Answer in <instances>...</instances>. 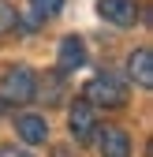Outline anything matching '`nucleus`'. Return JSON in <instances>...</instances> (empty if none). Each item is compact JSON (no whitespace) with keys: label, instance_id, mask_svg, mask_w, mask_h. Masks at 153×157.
Here are the masks:
<instances>
[{"label":"nucleus","instance_id":"0eeeda50","mask_svg":"<svg viewBox=\"0 0 153 157\" xmlns=\"http://www.w3.org/2000/svg\"><path fill=\"white\" fill-rule=\"evenodd\" d=\"M127 75L135 78V82L142 86V90H149L153 86V52L142 45V49H135L127 56Z\"/></svg>","mask_w":153,"mask_h":157},{"label":"nucleus","instance_id":"6e6552de","mask_svg":"<svg viewBox=\"0 0 153 157\" xmlns=\"http://www.w3.org/2000/svg\"><path fill=\"white\" fill-rule=\"evenodd\" d=\"M101 157H131V139L123 127H101Z\"/></svg>","mask_w":153,"mask_h":157},{"label":"nucleus","instance_id":"39448f33","mask_svg":"<svg viewBox=\"0 0 153 157\" xmlns=\"http://www.w3.org/2000/svg\"><path fill=\"white\" fill-rule=\"evenodd\" d=\"M97 15L112 26H131L138 19V8L135 0H97Z\"/></svg>","mask_w":153,"mask_h":157},{"label":"nucleus","instance_id":"423d86ee","mask_svg":"<svg viewBox=\"0 0 153 157\" xmlns=\"http://www.w3.org/2000/svg\"><path fill=\"white\" fill-rule=\"evenodd\" d=\"M15 135L26 146H41L49 139V124H45V116H37V112H23V116H15Z\"/></svg>","mask_w":153,"mask_h":157},{"label":"nucleus","instance_id":"9b49d317","mask_svg":"<svg viewBox=\"0 0 153 157\" xmlns=\"http://www.w3.org/2000/svg\"><path fill=\"white\" fill-rule=\"evenodd\" d=\"M0 157H34L26 150H15V146H0Z\"/></svg>","mask_w":153,"mask_h":157},{"label":"nucleus","instance_id":"f03ea898","mask_svg":"<svg viewBox=\"0 0 153 157\" xmlns=\"http://www.w3.org/2000/svg\"><path fill=\"white\" fill-rule=\"evenodd\" d=\"M82 97H86L93 109H97V105H105V109H120V105L127 101V86L120 82L116 75L105 71V75H93L90 82H86V94H82Z\"/></svg>","mask_w":153,"mask_h":157},{"label":"nucleus","instance_id":"7ed1b4c3","mask_svg":"<svg viewBox=\"0 0 153 157\" xmlns=\"http://www.w3.org/2000/svg\"><path fill=\"white\" fill-rule=\"evenodd\" d=\"M67 127H71V139L86 146L93 139V131H97V116H93V105L86 97H75V105L67 109Z\"/></svg>","mask_w":153,"mask_h":157},{"label":"nucleus","instance_id":"f257e3e1","mask_svg":"<svg viewBox=\"0 0 153 157\" xmlns=\"http://www.w3.org/2000/svg\"><path fill=\"white\" fill-rule=\"evenodd\" d=\"M37 97V75L26 64H11L0 75V101L4 105H26Z\"/></svg>","mask_w":153,"mask_h":157},{"label":"nucleus","instance_id":"f8f14e48","mask_svg":"<svg viewBox=\"0 0 153 157\" xmlns=\"http://www.w3.org/2000/svg\"><path fill=\"white\" fill-rule=\"evenodd\" d=\"M0 112H4V101H0Z\"/></svg>","mask_w":153,"mask_h":157},{"label":"nucleus","instance_id":"9d476101","mask_svg":"<svg viewBox=\"0 0 153 157\" xmlns=\"http://www.w3.org/2000/svg\"><path fill=\"white\" fill-rule=\"evenodd\" d=\"M19 26V11L8 4V0H0V37H4V34H11Z\"/></svg>","mask_w":153,"mask_h":157},{"label":"nucleus","instance_id":"1a4fd4ad","mask_svg":"<svg viewBox=\"0 0 153 157\" xmlns=\"http://www.w3.org/2000/svg\"><path fill=\"white\" fill-rule=\"evenodd\" d=\"M30 8H34L37 19H56L64 11V0H30Z\"/></svg>","mask_w":153,"mask_h":157},{"label":"nucleus","instance_id":"20e7f679","mask_svg":"<svg viewBox=\"0 0 153 157\" xmlns=\"http://www.w3.org/2000/svg\"><path fill=\"white\" fill-rule=\"evenodd\" d=\"M79 67H86V45L79 34H67V37H60V49H56V71L75 75Z\"/></svg>","mask_w":153,"mask_h":157}]
</instances>
